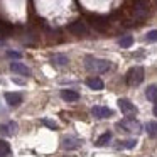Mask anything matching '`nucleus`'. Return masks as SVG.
Wrapping results in <instances>:
<instances>
[{"label": "nucleus", "mask_w": 157, "mask_h": 157, "mask_svg": "<svg viewBox=\"0 0 157 157\" xmlns=\"http://www.w3.org/2000/svg\"><path fill=\"white\" fill-rule=\"evenodd\" d=\"M10 69L14 73H17V75H22V76H31V69L27 68L25 64H22V63H10Z\"/></svg>", "instance_id": "9b49d317"}, {"label": "nucleus", "mask_w": 157, "mask_h": 157, "mask_svg": "<svg viewBox=\"0 0 157 157\" xmlns=\"http://www.w3.org/2000/svg\"><path fill=\"white\" fill-rule=\"evenodd\" d=\"M22 95L21 93H5V101L10 106H19L22 103Z\"/></svg>", "instance_id": "f8f14e48"}, {"label": "nucleus", "mask_w": 157, "mask_h": 157, "mask_svg": "<svg viewBox=\"0 0 157 157\" xmlns=\"http://www.w3.org/2000/svg\"><path fill=\"white\" fill-rule=\"evenodd\" d=\"M91 25L98 31H105L108 27V19L103 17V15H93L91 17Z\"/></svg>", "instance_id": "9d476101"}, {"label": "nucleus", "mask_w": 157, "mask_h": 157, "mask_svg": "<svg viewBox=\"0 0 157 157\" xmlns=\"http://www.w3.org/2000/svg\"><path fill=\"white\" fill-rule=\"evenodd\" d=\"M10 155H12V150H10L9 142L0 140V157H10Z\"/></svg>", "instance_id": "f3484780"}, {"label": "nucleus", "mask_w": 157, "mask_h": 157, "mask_svg": "<svg viewBox=\"0 0 157 157\" xmlns=\"http://www.w3.org/2000/svg\"><path fill=\"white\" fill-rule=\"evenodd\" d=\"M17 128L19 125L15 122H9V123H4V125H0V133L5 137H12L17 133Z\"/></svg>", "instance_id": "1a4fd4ad"}, {"label": "nucleus", "mask_w": 157, "mask_h": 157, "mask_svg": "<svg viewBox=\"0 0 157 157\" xmlns=\"http://www.w3.org/2000/svg\"><path fill=\"white\" fill-rule=\"evenodd\" d=\"M144 76H145V71H144L142 66H133L127 73V83L130 86H139L144 81Z\"/></svg>", "instance_id": "f03ea898"}, {"label": "nucleus", "mask_w": 157, "mask_h": 157, "mask_svg": "<svg viewBox=\"0 0 157 157\" xmlns=\"http://www.w3.org/2000/svg\"><path fill=\"white\" fill-rule=\"evenodd\" d=\"M155 2H157V0H155Z\"/></svg>", "instance_id": "bb28decb"}, {"label": "nucleus", "mask_w": 157, "mask_h": 157, "mask_svg": "<svg viewBox=\"0 0 157 157\" xmlns=\"http://www.w3.org/2000/svg\"><path fill=\"white\" fill-rule=\"evenodd\" d=\"M61 98L68 103H73V101H78L79 100V93L75 91V90H63L61 91Z\"/></svg>", "instance_id": "ddd939ff"}, {"label": "nucleus", "mask_w": 157, "mask_h": 157, "mask_svg": "<svg viewBox=\"0 0 157 157\" xmlns=\"http://www.w3.org/2000/svg\"><path fill=\"white\" fill-rule=\"evenodd\" d=\"M7 56H9V58H12V59H19V58H21V52H17V51H7Z\"/></svg>", "instance_id": "393cba45"}, {"label": "nucleus", "mask_w": 157, "mask_h": 157, "mask_svg": "<svg viewBox=\"0 0 157 157\" xmlns=\"http://www.w3.org/2000/svg\"><path fill=\"white\" fill-rule=\"evenodd\" d=\"M149 15V0H135L133 4V17L144 21Z\"/></svg>", "instance_id": "7ed1b4c3"}, {"label": "nucleus", "mask_w": 157, "mask_h": 157, "mask_svg": "<svg viewBox=\"0 0 157 157\" xmlns=\"http://www.w3.org/2000/svg\"><path fill=\"white\" fill-rule=\"evenodd\" d=\"M154 115L157 117V103H155V106H154Z\"/></svg>", "instance_id": "a878e982"}, {"label": "nucleus", "mask_w": 157, "mask_h": 157, "mask_svg": "<svg viewBox=\"0 0 157 157\" xmlns=\"http://www.w3.org/2000/svg\"><path fill=\"white\" fill-rule=\"evenodd\" d=\"M110 140H112V132H105L103 135L98 137V140H96L95 145H96V147H103V145H106Z\"/></svg>", "instance_id": "a211bd4d"}, {"label": "nucleus", "mask_w": 157, "mask_h": 157, "mask_svg": "<svg viewBox=\"0 0 157 157\" xmlns=\"http://www.w3.org/2000/svg\"><path fill=\"white\" fill-rule=\"evenodd\" d=\"M68 31L75 36H86L88 34V25L85 24L83 21H75L68 25Z\"/></svg>", "instance_id": "423d86ee"}, {"label": "nucleus", "mask_w": 157, "mask_h": 157, "mask_svg": "<svg viewBox=\"0 0 157 157\" xmlns=\"http://www.w3.org/2000/svg\"><path fill=\"white\" fill-rule=\"evenodd\" d=\"M118 108H120V112H122L125 117L135 115V113H137L135 105H133L130 100H127V98H120V100H118Z\"/></svg>", "instance_id": "0eeeda50"}, {"label": "nucleus", "mask_w": 157, "mask_h": 157, "mask_svg": "<svg viewBox=\"0 0 157 157\" xmlns=\"http://www.w3.org/2000/svg\"><path fill=\"white\" fill-rule=\"evenodd\" d=\"M145 39H147L149 42H157V29L147 32V34H145Z\"/></svg>", "instance_id": "4be33fe9"}, {"label": "nucleus", "mask_w": 157, "mask_h": 157, "mask_svg": "<svg viewBox=\"0 0 157 157\" xmlns=\"http://www.w3.org/2000/svg\"><path fill=\"white\" fill-rule=\"evenodd\" d=\"M145 128H147L149 137H157V122H149L145 125Z\"/></svg>", "instance_id": "aec40b11"}, {"label": "nucleus", "mask_w": 157, "mask_h": 157, "mask_svg": "<svg viewBox=\"0 0 157 157\" xmlns=\"http://www.w3.org/2000/svg\"><path fill=\"white\" fill-rule=\"evenodd\" d=\"M41 122H42V125L49 127V128H52V130H56V128H58V123H56V122H52V120H49V118H42Z\"/></svg>", "instance_id": "5701e85b"}, {"label": "nucleus", "mask_w": 157, "mask_h": 157, "mask_svg": "<svg viewBox=\"0 0 157 157\" xmlns=\"http://www.w3.org/2000/svg\"><path fill=\"white\" fill-rule=\"evenodd\" d=\"M117 127L123 128L125 132H135V133L142 130V125H140V122H137L135 118H132V117H127L125 120L118 122V123H117Z\"/></svg>", "instance_id": "20e7f679"}, {"label": "nucleus", "mask_w": 157, "mask_h": 157, "mask_svg": "<svg viewBox=\"0 0 157 157\" xmlns=\"http://www.w3.org/2000/svg\"><path fill=\"white\" fill-rule=\"evenodd\" d=\"M51 63L54 66H61V68H63V66H66L69 63V59H68V56H66V54H59V52H58V54H54L51 58Z\"/></svg>", "instance_id": "4468645a"}, {"label": "nucleus", "mask_w": 157, "mask_h": 157, "mask_svg": "<svg viewBox=\"0 0 157 157\" xmlns=\"http://www.w3.org/2000/svg\"><path fill=\"white\" fill-rule=\"evenodd\" d=\"M132 44H133V37H132V36H123V37L118 41V46H120V48H123V49H128Z\"/></svg>", "instance_id": "6ab92c4d"}, {"label": "nucleus", "mask_w": 157, "mask_h": 157, "mask_svg": "<svg viewBox=\"0 0 157 157\" xmlns=\"http://www.w3.org/2000/svg\"><path fill=\"white\" fill-rule=\"evenodd\" d=\"M86 85H88L91 90H96V91H100V90L105 88V83H103L100 78H88L86 79Z\"/></svg>", "instance_id": "2eb2a0df"}, {"label": "nucleus", "mask_w": 157, "mask_h": 157, "mask_svg": "<svg viewBox=\"0 0 157 157\" xmlns=\"http://www.w3.org/2000/svg\"><path fill=\"white\" fill-rule=\"evenodd\" d=\"M9 31H10V25L5 24L4 21H0V32L2 34H9Z\"/></svg>", "instance_id": "b1692460"}, {"label": "nucleus", "mask_w": 157, "mask_h": 157, "mask_svg": "<svg viewBox=\"0 0 157 157\" xmlns=\"http://www.w3.org/2000/svg\"><path fill=\"white\" fill-rule=\"evenodd\" d=\"M81 144H83V140H79L78 137H73V135H68L61 140V147L64 150H76L81 147Z\"/></svg>", "instance_id": "39448f33"}, {"label": "nucleus", "mask_w": 157, "mask_h": 157, "mask_svg": "<svg viewBox=\"0 0 157 157\" xmlns=\"http://www.w3.org/2000/svg\"><path fill=\"white\" fill-rule=\"evenodd\" d=\"M145 98L149 101H157V85H150L145 90Z\"/></svg>", "instance_id": "dca6fc26"}, {"label": "nucleus", "mask_w": 157, "mask_h": 157, "mask_svg": "<svg viewBox=\"0 0 157 157\" xmlns=\"http://www.w3.org/2000/svg\"><path fill=\"white\" fill-rule=\"evenodd\" d=\"M91 115L95 118H108V117L113 115V112L108 108V106H101V105H96L91 108Z\"/></svg>", "instance_id": "6e6552de"}, {"label": "nucleus", "mask_w": 157, "mask_h": 157, "mask_svg": "<svg viewBox=\"0 0 157 157\" xmlns=\"http://www.w3.org/2000/svg\"><path fill=\"white\" fill-rule=\"evenodd\" d=\"M85 68L91 73H106L112 68V63L106 59H100V58H93V56H86L85 58Z\"/></svg>", "instance_id": "f257e3e1"}, {"label": "nucleus", "mask_w": 157, "mask_h": 157, "mask_svg": "<svg viewBox=\"0 0 157 157\" xmlns=\"http://www.w3.org/2000/svg\"><path fill=\"white\" fill-rule=\"evenodd\" d=\"M135 145H137L135 139H128V140H122L120 142V149H133Z\"/></svg>", "instance_id": "412c9836"}]
</instances>
